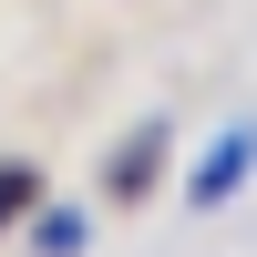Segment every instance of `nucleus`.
Wrapping results in <instances>:
<instances>
[{"mask_svg": "<svg viewBox=\"0 0 257 257\" xmlns=\"http://www.w3.org/2000/svg\"><path fill=\"white\" fill-rule=\"evenodd\" d=\"M31 206H41V165L0 155V237H11V226H31Z\"/></svg>", "mask_w": 257, "mask_h": 257, "instance_id": "nucleus-4", "label": "nucleus"}, {"mask_svg": "<svg viewBox=\"0 0 257 257\" xmlns=\"http://www.w3.org/2000/svg\"><path fill=\"white\" fill-rule=\"evenodd\" d=\"M165 155H175V134H165V123H134V134L103 155V196H113V206H144L155 175H165Z\"/></svg>", "mask_w": 257, "mask_h": 257, "instance_id": "nucleus-2", "label": "nucleus"}, {"mask_svg": "<svg viewBox=\"0 0 257 257\" xmlns=\"http://www.w3.org/2000/svg\"><path fill=\"white\" fill-rule=\"evenodd\" d=\"M82 247H93V216L41 196V206H31V257H82Z\"/></svg>", "mask_w": 257, "mask_h": 257, "instance_id": "nucleus-3", "label": "nucleus"}, {"mask_svg": "<svg viewBox=\"0 0 257 257\" xmlns=\"http://www.w3.org/2000/svg\"><path fill=\"white\" fill-rule=\"evenodd\" d=\"M247 175H257V123H226V134L185 165V206H196V216H206V206H237Z\"/></svg>", "mask_w": 257, "mask_h": 257, "instance_id": "nucleus-1", "label": "nucleus"}]
</instances>
